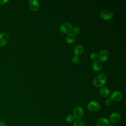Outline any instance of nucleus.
<instances>
[{
    "label": "nucleus",
    "mask_w": 126,
    "mask_h": 126,
    "mask_svg": "<svg viewBox=\"0 0 126 126\" xmlns=\"http://www.w3.org/2000/svg\"><path fill=\"white\" fill-rule=\"evenodd\" d=\"M72 61L73 63H77L80 61V58L78 56H74L72 58Z\"/></svg>",
    "instance_id": "obj_19"
},
{
    "label": "nucleus",
    "mask_w": 126,
    "mask_h": 126,
    "mask_svg": "<svg viewBox=\"0 0 126 126\" xmlns=\"http://www.w3.org/2000/svg\"><path fill=\"white\" fill-rule=\"evenodd\" d=\"M90 58L92 60L96 61L98 59V55L96 53H92L90 55Z\"/></svg>",
    "instance_id": "obj_18"
},
{
    "label": "nucleus",
    "mask_w": 126,
    "mask_h": 126,
    "mask_svg": "<svg viewBox=\"0 0 126 126\" xmlns=\"http://www.w3.org/2000/svg\"><path fill=\"white\" fill-rule=\"evenodd\" d=\"M65 40L66 42L68 44H72L76 40V35L72 33H69L65 38Z\"/></svg>",
    "instance_id": "obj_14"
},
{
    "label": "nucleus",
    "mask_w": 126,
    "mask_h": 126,
    "mask_svg": "<svg viewBox=\"0 0 126 126\" xmlns=\"http://www.w3.org/2000/svg\"><path fill=\"white\" fill-rule=\"evenodd\" d=\"M92 67L94 71H99L102 68V64L99 61H95L93 63Z\"/></svg>",
    "instance_id": "obj_13"
},
{
    "label": "nucleus",
    "mask_w": 126,
    "mask_h": 126,
    "mask_svg": "<svg viewBox=\"0 0 126 126\" xmlns=\"http://www.w3.org/2000/svg\"><path fill=\"white\" fill-rule=\"evenodd\" d=\"M9 35L6 32L0 33V46H3L5 45L9 41Z\"/></svg>",
    "instance_id": "obj_7"
},
{
    "label": "nucleus",
    "mask_w": 126,
    "mask_h": 126,
    "mask_svg": "<svg viewBox=\"0 0 126 126\" xmlns=\"http://www.w3.org/2000/svg\"><path fill=\"white\" fill-rule=\"evenodd\" d=\"M109 120L104 117L100 118L97 122V126H109L110 125Z\"/></svg>",
    "instance_id": "obj_10"
},
{
    "label": "nucleus",
    "mask_w": 126,
    "mask_h": 126,
    "mask_svg": "<svg viewBox=\"0 0 126 126\" xmlns=\"http://www.w3.org/2000/svg\"><path fill=\"white\" fill-rule=\"evenodd\" d=\"M123 97V95L121 92L118 91H114L111 93L110 94V99L115 101H119L121 100Z\"/></svg>",
    "instance_id": "obj_5"
},
{
    "label": "nucleus",
    "mask_w": 126,
    "mask_h": 126,
    "mask_svg": "<svg viewBox=\"0 0 126 126\" xmlns=\"http://www.w3.org/2000/svg\"><path fill=\"white\" fill-rule=\"evenodd\" d=\"M121 119V115L120 114L117 112H113L111 114L109 117L110 121L113 123H116L118 122Z\"/></svg>",
    "instance_id": "obj_9"
},
{
    "label": "nucleus",
    "mask_w": 126,
    "mask_h": 126,
    "mask_svg": "<svg viewBox=\"0 0 126 126\" xmlns=\"http://www.w3.org/2000/svg\"><path fill=\"white\" fill-rule=\"evenodd\" d=\"M73 126H84V123L79 120H75L73 124Z\"/></svg>",
    "instance_id": "obj_16"
},
{
    "label": "nucleus",
    "mask_w": 126,
    "mask_h": 126,
    "mask_svg": "<svg viewBox=\"0 0 126 126\" xmlns=\"http://www.w3.org/2000/svg\"><path fill=\"white\" fill-rule=\"evenodd\" d=\"M100 17L101 19L103 20H109L113 18V14L110 10H104L101 12Z\"/></svg>",
    "instance_id": "obj_6"
},
{
    "label": "nucleus",
    "mask_w": 126,
    "mask_h": 126,
    "mask_svg": "<svg viewBox=\"0 0 126 126\" xmlns=\"http://www.w3.org/2000/svg\"><path fill=\"white\" fill-rule=\"evenodd\" d=\"M84 115V110L83 109L80 107L77 106L75 107L73 111V116L74 118L78 120L81 119Z\"/></svg>",
    "instance_id": "obj_4"
},
{
    "label": "nucleus",
    "mask_w": 126,
    "mask_h": 126,
    "mask_svg": "<svg viewBox=\"0 0 126 126\" xmlns=\"http://www.w3.org/2000/svg\"><path fill=\"white\" fill-rule=\"evenodd\" d=\"M87 107L88 110L93 112H97L100 109V106L99 103L96 101H90L87 105Z\"/></svg>",
    "instance_id": "obj_3"
},
{
    "label": "nucleus",
    "mask_w": 126,
    "mask_h": 126,
    "mask_svg": "<svg viewBox=\"0 0 126 126\" xmlns=\"http://www.w3.org/2000/svg\"><path fill=\"white\" fill-rule=\"evenodd\" d=\"M99 94L103 97H106L110 94L109 90L105 87H101L99 90Z\"/></svg>",
    "instance_id": "obj_12"
},
{
    "label": "nucleus",
    "mask_w": 126,
    "mask_h": 126,
    "mask_svg": "<svg viewBox=\"0 0 126 126\" xmlns=\"http://www.w3.org/2000/svg\"><path fill=\"white\" fill-rule=\"evenodd\" d=\"M72 32H73L74 34H78L80 32L81 30L78 27H75L72 29Z\"/></svg>",
    "instance_id": "obj_20"
},
{
    "label": "nucleus",
    "mask_w": 126,
    "mask_h": 126,
    "mask_svg": "<svg viewBox=\"0 0 126 126\" xmlns=\"http://www.w3.org/2000/svg\"><path fill=\"white\" fill-rule=\"evenodd\" d=\"M0 126H6L5 123L2 121H0Z\"/></svg>",
    "instance_id": "obj_23"
},
{
    "label": "nucleus",
    "mask_w": 126,
    "mask_h": 126,
    "mask_svg": "<svg viewBox=\"0 0 126 126\" xmlns=\"http://www.w3.org/2000/svg\"><path fill=\"white\" fill-rule=\"evenodd\" d=\"M72 26L69 23L65 22L62 24L60 27V31L64 33H70L72 32Z\"/></svg>",
    "instance_id": "obj_2"
},
{
    "label": "nucleus",
    "mask_w": 126,
    "mask_h": 126,
    "mask_svg": "<svg viewBox=\"0 0 126 126\" xmlns=\"http://www.w3.org/2000/svg\"><path fill=\"white\" fill-rule=\"evenodd\" d=\"M73 51L76 56L81 55L84 51V47L81 45H77L74 48Z\"/></svg>",
    "instance_id": "obj_15"
},
{
    "label": "nucleus",
    "mask_w": 126,
    "mask_h": 126,
    "mask_svg": "<svg viewBox=\"0 0 126 126\" xmlns=\"http://www.w3.org/2000/svg\"><path fill=\"white\" fill-rule=\"evenodd\" d=\"M74 117L72 115H68L65 118V120L66 121V122H67L68 123H72L73 121H74Z\"/></svg>",
    "instance_id": "obj_17"
},
{
    "label": "nucleus",
    "mask_w": 126,
    "mask_h": 126,
    "mask_svg": "<svg viewBox=\"0 0 126 126\" xmlns=\"http://www.w3.org/2000/svg\"><path fill=\"white\" fill-rule=\"evenodd\" d=\"M105 104L107 106H110L112 104V101L110 98H107L105 101Z\"/></svg>",
    "instance_id": "obj_21"
},
{
    "label": "nucleus",
    "mask_w": 126,
    "mask_h": 126,
    "mask_svg": "<svg viewBox=\"0 0 126 126\" xmlns=\"http://www.w3.org/2000/svg\"><path fill=\"white\" fill-rule=\"evenodd\" d=\"M109 58V53L108 51L103 50L101 51L98 56V58L100 61L105 62Z\"/></svg>",
    "instance_id": "obj_8"
},
{
    "label": "nucleus",
    "mask_w": 126,
    "mask_h": 126,
    "mask_svg": "<svg viewBox=\"0 0 126 126\" xmlns=\"http://www.w3.org/2000/svg\"><path fill=\"white\" fill-rule=\"evenodd\" d=\"M29 6L31 10L37 11L39 8V4L36 0H31L29 1Z\"/></svg>",
    "instance_id": "obj_11"
},
{
    "label": "nucleus",
    "mask_w": 126,
    "mask_h": 126,
    "mask_svg": "<svg viewBox=\"0 0 126 126\" xmlns=\"http://www.w3.org/2000/svg\"><path fill=\"white\" fill-rule=\"evenodd\" d=\"M8 1V0H0V4H5Z\"/></svg>",
    "instance_id": "obj_22"
},
{
    "label": "nucleus",
    "mask_w": 126,
    "mask_h": 126,
    "mask_svg": "<svg viewBox=\"0 0 126 126\" xmlns=\"http://www.w3.org/2000/svg\"><path fill=\"white\" fill-rule=\"evenodd\" d=\"M107 81V77L105 75L101 74L95 77L93 81V85L96 87H100L104 85Z\"/></svg>",
    "instance_id": "obj_1"
}]
</instances>
